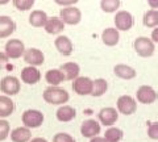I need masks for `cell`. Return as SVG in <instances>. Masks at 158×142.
<instances>
[{
  "label": "cell",
  "mask_w": 158,
  "mask_h": 142,
  "mask_svg": "<svg viewBox=\"0 0 158 142\" xmlns=\"http://www.w3.org/2000/svg\"><path fill=\"white\" fill-rule=\"evenodd\" d=\"M45 80L49 86H59L65 82V78L59 68H50L45 74Z\"/></svg>",
  "instance_id": "d4e9b609"
},
{
  "label": "cell",
  "mask_w": 158,
  "mask_h": 142,
  "mask_svg": "<svg viewBox=\"0 0 158 142\" xmlns=\"http://www.w3.org/2000/svg\"><path fill=\"white\" fill-rule=\"evenodd\" d=\"M123 137H124L123 130L115 128V126H110L104 133V140L107 142H120L123 140Z\"/></svg>",
  "instance_id": "83f0119b"
},
{
  "label": "cell",
  "mask_w": 158,
  "mask_h": 142,
  "mask_svg": "<svg viewBox=\"0 0 158 142\" xmlns=\"http://www.w3.org/2000/svg\"><path fill=\"white\" fill-rule=\"evenodd\" d=\"M90 142H107L104 140V137H99V136H95V137H92V138L90 140Z\"/></svg>",
  "instance_id": "74e56055"
},
{
  "label": "cell",
  "mask_w": 158,
  "mask_h": 142,
  "mask_svg": "<svg viewBox=\"0 0 158 142\" xmlns=\"http://www.w3.org/2000/svg\"><path fill=\"white\" fill-rule=\"evenodd\" d=\"M53 142H77V141L69 133H57L53 137Z\"/></svg>",
  "instance_id": "1f68e13d"
},
{
  "label": "cell",
  "mask_w": 158,
  "mask_h": 142,
  "mask_svg": "<svg viewBox=\"0 0 158 142\" xmlns=\"http://www.w3.org/2000/svg\"><path fill=\"white\" fill-rule=\"evenodd\" d=\"M56 117L61 122H70L77 117V111L75 108H73L71 105H67V104L59 105V108L56 112Z\"/></svg>",
  "instance_id": "d6986e66"
},
{
  "label": "cell",
  "mask_w": 158,
  "mask_h": 142,
  "mask_svg": "<svg viewBox=\"0 0 158 142\" xmlns=\"http://www.w3.org/2000/svg\"><path fill=\"white\" fill-rule=\"evenodd\" d=\"M102 41L106 46L113 47L120 41V33L116 28H107L102 32Z\"/></svg>",
  "instance_id": "ffe728a7"
},
{
  "label": "cell",
  "mask_w": 158,
  "mask_h": 142,
  "mask_svg": "<svg viewBox=\"0 0 158 142\" xmlns=\"http://www.w3.org/2000/svg\"><path fill=\"white\" fill-rule=\"evenodd\" d=\"M4 53L9 59H19L25 53V45L19 38H12V40L7 41L6 46H4Z\"/></svg>",
  "instance_id": "8992f818"
},
{
  "label": "cell",
  "mask_w": 158,
  "mask_h": 142,
  "mask_svg": "<svg viewBox=\"0 0 158 142\" xmlns=\"http://www.w3.org/2000/svg\"><path fill=\"white\" fill-rule=\"evenodd\" d=\"M44 29L49 34H59L65 29V24L59 17H49Z\"/></svg>",
  "instance_id": "cb8c5ba5"
},
{
  "label": "cell",
  "mask_w": 158,
  "mask_h": 142,
  "mask_svg": "<svg viewBox=\"0 0 158 142\" xmlns=\"http://www.w3.org/2000/svg\"><path fill=\"white\" fill-rule=\"evenodd\" d=\"M29 142H48V140L42 138V137H34V138H31Z\"/></svg>",
  "instance_id": "f35d334b"
},
{
  "label": "cell",
  "mask_w": 158,
  "mask_h": 142,
  "mask_svg": "<svg viewBox=\"0 0 158 142\" xmlns=\"http://www.w3.org/2000/svg\"><path fill=\"white\" fill-rule=\"evenodd\" d=\"M54 2H56V4L62 7H71L74 4H77L79 0H54Z\"/></svg>",
  "instance_id": "e575fe53"
},
{
  "label": "cell",
  "mask_w": 158,
  "mask_h": 142,
  "mask_svg": "<svg viewBox=\"0 0 158 142\" xmlns=\"http://www.w3.org/2000/svg\"><path fill=\"white\" fill-rule=\"evenodd\" d=\"M108 90V83L103 78H98V79L92 80V92L91 96L94 97H100L107 92Z\"/></svg>",
  "instance_id": "484cf974"
},
{
  "label": "cell",
  "mask_w": 158,
  "mask_h": 142,
  "mask_svg": "<svg viewBox=\"0 0 158 142\" xmlns=\"http://www.w3.org/2000/svg\"><path fill=\"white\" fill-rule=\"evenodd\" d=\"M59 70L63 74L65 80H74L75 78L79 76V72H81V66L78 65L77 62H66L61 65Z\"/></svg>",
  "instance_id": "ac0fdd59"
},
{
  "label": "cell",
  "mask_w": 158,
  "mask_h": 142,
  "mask_svg": "<svg viewBox=\"0 0 158 142\" xmlns=\"http://www.w3.org/2000/svg\"><path fill=\"white\" fill-rule=\"evenodd\" d=\"M8 62H9V58L7 57V54L4 51H0V70L6 68L8 66Z\"/></svg>",
  "instance_id": "836d02e7"
},
{
  "label": "cell",
  "mask_w": 158,
  "mask_h": 142,
  "mask_svg": "<svg viewBox=\"0 0 158 142\" xmlns=\"http://www.w3.org/2000/svg\"><path fill=\"white\" fill-rule=\"evenodd\" d=\"M20 90H21V82H20L16 76L7 75L0 80V91L7 96H15L17 95Z\"/></svg>",
  "instance_id": "277c9868"
},
{
  "label": "cell",
  "mask_w": 158,
  "mask_h": 142,
  "mask_svg": "<svg viewBox=\"0 0 158 142\" xmlns=\"http://www.w3.org/2000/svg\"><path fill=\"white\" fill-rule=\"evenodd\" d=\"M133 49L137 53V55L142 58H149L154 54L156 43L148 37H137L133 42Z\"/></svg>",
  "instance_id": "7a4b0ae2"
},
{
  "label": "cell",
  "mask_w": 158,
  "mask_h": 142,
  "mask_svg": "<svg viewBox=\"0 0 158 142\" xmlns=\"http://www.w3.org/2000/svg\"><path fill=\"white\" fill-rule=\"evenodd\" d=\"M113 74H115L117 78L124 80H132L137 76V71L133 68L132 66L124 65V63H118L113 67Z\"/></svg>",
  "instance_id": "e0dca14e"
},
{
  "label": "cell",
  "mask_w": 158,
  "mask_h": 142,
  "mask_svg": "<svg viewBox=\"0 0 158 142\" xmlns=\"http://www.w3.org/2000/svg\"><path fill=\"white\" fill-rule=\"evenodd\" d=\"M9 2H11V0H0V6H6Z\"/></svg>",
  "instance_id": "ab89813d"
},
{
  "label": "cell",
  "mask_w": 158,
  "mask_h": 142,
  "mask_svg": "<svg viewBox=\"0 0 158 142\" xmlns=\"http://www.w3.org/2000/svg\"><path fill=\"white\" fill-rule=\"evenodd\" d=\"M9 133H11V125H9V122L4 119H0V142L6 141L9 137Z\"/></svg>",
  "instance_id": "f546056e"
},
{
  "label": "cell",
  "mask_w": 158,
  "mask_h": 142,
  "mask_svg": "<svg viewBox=\"0 0 158 142\" xmlns=\"http://www.w3.org/2000/svg\"><path fill=\"white\" fill-rule=\"evenodd\" d=\"M48 18L49 17L45 11L34 9V11H32V13L29 14V24L34 28H44L48 21Z\"/></svg>",
  "instance_id": "603a6c76"
},
{
  "label": "cell",
  "mask_w": 158,
  "mask_h": 142,
  "mask_svg": "<svg viewBox=\"0 0 158 142\" xmlns=\"http://www.w3.org/2000/svg\"><path fill=\"white\" fill-rule=\"evenodd\" d=\"M100 133V124L94 120V119H88L85 120L81 125V134L85 138H92V137L98 136Z\"/></svg>",
  "instance_id": "9a60e30c"
},
{
  "label": "cell",
  "mask_w": 158,
  "mask_h": 142,
  "mask_svg": "<svg viewBox=\"0 0 158 142\" xmlns=\"http://www.w3.org/2000/svg\"><path fill=\"white\" fill-rule=\"evenodd\" d=\"M41 80V72L37 67L27 66L21 70V82H24L28 86H34Z\"/></svg>",
  "instance_id": "5bb4252c"
},
{
  "label": "cell",
  "mask_w": 158,
  "mask_h": 142,
  "mask_svg": "<svg viewBox=\"0 0 158 142\" xmlns=\"http://www.w3.org/2000/svg\"><path fill=\"white\" fill-rule=\"evenodd\" d=\"M15 112V103L11 96L0 95V119H7Z\"/></svg>",
  "instance_id": "7402d4cb"
},
{
  "label": "cell",
  "mask_w": 158,
  "mask_h": 142,
  "mask_svg": "<svg viewBox=\"0 0 158 142\" xmlns=\"http://www.w3.org/2000/svg\"><path fill=\"white\" fill-rule=\"evenodd\" d=\"M142 22L146 28H156L158 26V9H149L144 13Z\"/></svg>",
  "instance_id": "4316f807"
},
{
  "label": "cell",
  "mask_w": 158,
  "mask_h": 142,
  "mask_svg": "<svg viewBox=\"0 0 158 142\" xmlns=\"http://www.w3.org/2000/svg\"><path fill=\"white\" fill-rule=\"evenodd\" d=\"M11 141L12 142H29L32 138V132L27 126H19L11 130Z\"/></svg>",
  "instance_id": "44dd1931"
},
{
  "label": "cell",
  "mask_w": 158,
  "mask_h": 142,
  "mask_svg": "<svg viewBox=\"0 0 158 142\" xmlns=\"http://www.w3.org/2000/svg\"><path fill=\"white\" fill-rule=\"evenodd\" d=\"M135 20H133L132 13H129L128 11H118L116 12L115 16V26L118 32H128L129 29H132Z\"/></svg>",
  "instance_id": "30bf717a"
},
{
  "label": "cell",
  "mask_w": 158,
  "mask_h": 142,
  "mask_svg": "<svg viewBox=\"0 0 158 142\" xmlns=\"http://www.w3.org/2000/svg\"><path fill=\"white\" fill-rule=\"evenodd\" d=\"M44 120H45V116L38 109H27L21 116V121L24 126H27L29 129L40 128L44 124Z\"/></svg>",
  "instance_id": "3957f363"
},
{
  "label": "cell",
  "mask_w": 158,
  "mask_h": 142,
  "mask_svg": "<svg viewBox=\"0 0 158 142\" xmlns=\"http://www.w3.org/2000/svg\"><path fill=\"white\" fill-rule=\"evenodd\" d=\"M148 4L152 9H158V0H148Z\"/></svg>",
  "instance_id": "8d00e7d4"
},
{
  "label": "cell",
  "mask_w": 158,
  "mask_h": 142,
  "mask_svg": "<svg viewBox=\"0 0 158 142\" xmlns=\"http://www.w3.org/2000/svg\"><path fill=\"white\" fill-rule=\"evenodd\" d=\"M34 2L36 0H13V6L15 8H17L19 11H29L33 6H34Z\"/></svg>",
  "instance_id": "4dcf8cb0"
},
{
  "label": "cell",
  "mask_w": 158,
  "mask_h": 142,
  "mask_svg": "<svg viewBox=\"0 0 158 142\" xmlns=\"http://www.w3.org/2000/svg\"><path fill=\"white\" fill-rule=\"evenodd\" d=\"M117 112L125 116H131L137 111V100L131 95H121L116 103Z\"/></svg>",
  "instance_id": "5b68a950"
},
{
  "label": "cell",
  "mask_w": 158,
  "mask_h": 142,
  "mask_svg": "<svg viewBox=\"0 0 158 142\" xmlns=\"http://www.w3.org/2000/svg\"><path fill=\"white\" fill-rule=\"evenodd\" d=\"M16 30V22L9 16H0V40L8 38Z\"/></svg>",
  "instance_id": "2e32d148"
},
{
  "label": "cell",
  "mask_w": 158,
  "mask_h": 142,
  "mask_svg": "<svg viewBox=\"0 0 158 142\" xmlns=\"http://www.w3.org/2000/svg\"><path fill=\"white\" fill-rule=\"evenodd\" d=\"M59 18L65 25H78L82 20V12L81 9L75 8L74 6L65 7L59 11Z\"/></svg>",
  "instance_id": "52a82bcc"
},
{
  "label": "cell",
  "mask_w": 158,
  "mask_h": 142,
  "mask_svg": "<svg viewBox=\"0 0 158 142\" xmlns=\"http://www.w3.org/2000/svg\"><path fill=\"white\" fill-rule=\"evenodd\" d=\"M148 137L152 140H158V122H152V124H149Z\"/></svg>",
  "instance_id": "d6a6232c"
},
{
  "label": "cell",
  "mask_w": 158,
  "mask_h": 142,
  "mask_svg": "<svg viewBox=\"0 0 158 142\" xmlns=\"http://www.w3.org/2000/svg\"><path fill=\"white\" fill-rule=\"evenodd\" d=\"M136 99L141 104H153L158 99V94L150 86H141L136 92Z\"/></svg>",
  "instance_id": "9c48e42d"
},
{
  "label": "cell",
  "mask_w": 158,
  "mask_h": 142,
  "mask_svg": "<svg viewBox=\"0 0 158 142\" xmlns=\"http://www.w3.org/2000/svg\"><path fill=\"white\" fill-rule=\"evenodd\" d=\"M99 122L104 126H113V124H116V121L118 120V112L113 107H106L102 108L98 113Z\"/></svg>",
  "instance_id": "8fae6325"
},
{
  "label": "cell",
  "mask_w": 158,
  "mask_h": 142,
  "mask_svg": "<svg viewBox=\"0 0 158 142\" xmlns=\"http://www.w3.org/2000/svg\"><path fill=\"white\" fill-rule=\"evenodd\" d=\"M54 46L58 50V53L63 57H70L74 51V43L67 36H58L54 40Z\"/></svg>",
  "instance_id": "4fadbf2b"
},
{
  "label": "cell",
  "mask_w": 158,
  "mask_h": 142,
  "mask_svg": "<svg viewBox=\"0 0 158 142\" xmlns=\"http://www.w3.org/2000/svg\"><path fill=\"white\" fill-rule=\"evenodd\" d=\"M23 58L28 63V66H34V67L41 66L45 62V55H44L42 50H40L37 47L25 49V53H24Z\"/></svg>",
  "instance_id": "7c38bea8"
},
{
  "label": "cell",
  "mask_w": 158,
  "mask_h": 142,
  "mask_svg": "<svg viewBox=\"0 0 158 142\" xmlns=\"http://www.w3.org/2000/svg\"><path fill=\"white\" fill-rule=\"evenodd\" d=\"M42 97L48 104L52 105H63L70 100V95L65 88L59 86H49L42 94Z\"/></svg>",
  "instance_id": "6da1fadb"
},
{
  "label": "cell",
  "mask_w": 158,
  "mask_h": 142,
  "mask_svg": "<svg viewBox=\"0 0 158 142\" xmlns=\"http://www.w3.org/2000/svg\"><path fill=\"white\" fill-rule=\"evenodd\" d=\"M73 91L79 96H88L92 92V79L88 76H78L73 82Z\"/></svg>",
  "instance_id": "ba28073f"
},
{
  "label": "cell",
  "mask_w": 158,
  "mask_h": 142,
  "mask_svg": "<svg viewBox=\"0 0 158 142\" xmlns=\"http://www.w3.org/2000/svg\"><path fill=\"white\" fill-rule=\"evenodd\" d=\"M150 40H152L153 42H154V43H158V26H156L154 29H153Z\"/></svg>",
  "instance_id": "d590c367"
},
{
  "label": "cell",
  "mask_w": 158,
  "mask_h": 142,
  "mask_svg": "<svg viewBox=\"0 0 158 142\" xmlns=\"http://www.w3.org/2000/svg\"><path fill=\"white\" fill-rule=\"evenodd\" d=\"M100 8L106 13H113L120 8V0H100Z\"/></svg>",
  "instance_id": "f1b7e54d"
}]
</instances>
